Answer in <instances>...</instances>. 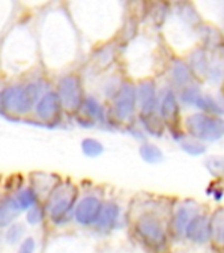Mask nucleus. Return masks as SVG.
<instances>
[{
  "mask_svg": "<svg viewBox=\"0 0 224 253\" xmlns=\"http://www.w3.org/2000/svg\"><path fill=\"white\" fill-rule=\"evenodd\" d=\"M138 227V233L144 239L146 244L150 247H160L165 243V233L161 229L160 224L154 223V220H141Z\"/></svg>",
  "mask_w": 224,
  "mask_h": 253,
  "instance_id": "39448f33",
  "label": "nucleus"
},
{
  "mask_svg": "<svg viewBox=\"0 0 224 253\" xmlns=\"http://www.w3.org/2000/svg\"><path fill=\"white\" fill-rule=\"evenodd\" d=\"M142 148H144L142 150H146V152H148V154H144V158H145V160H148V157H150L149 161H157L158 158L161 157V152H160L156 146L146 145L142 146Z\"/></svg>",
  "mask_w": 224,
  "mask_h": 253,
  "instance_id": "4468645a",
  "label": "nucleus"
},
{
  "mask_svg": "<svg viewBox=\"0 0 224 253\" xmlns=\"http://www.w3.org/2000/svg\"><path fill=\"white\" fill-rule=\"evenodd\" d=\"M77 193L69 185H61L51 193L47 203V209L50 211V216L54 223L59 224L66 220L67 213L73 209Z\"/></svg>",
  "mask_w": 224,
  "mask_h": 253,
  "instance_id": "f03ea898",
  "label": "nucleus"
},
{
  "mask_svg": "<svg viewBox=\"0 0 224 253\" xmlns=\"http://www.w3.org/2000/svg\"><path fill=\"white\" fill-rule=\"evenodd\" d=\"M43 210L39 209V207H33V209L29 210L27 213V220L28 223H31V224H37V223H40V221L43 220Z\"/></svg>",
  "mask_w": 224,
  "mask_h": 253,
  "instance_id": "f8f14e48",
  "label": "nucleus"
},
{
  "mask_svg": "<svg viewBox=\"0 0 224 253\" xmlns=\"http://www.w3.org/2000/svg\"><path fill=\"white\" fill-rule=\"evenodd\" d=\"M40 95V87L36 83L27 86H11L5 88L0 95V102L5 110L24 114L35 106Z\"/></svg>",
  "mask_w": 224,
  "mask_h": 253,
  "instance_id": "f257e3e1",
  "label": "nucleus"
},
{
  "mask_svg": "<svg viewBox=\"0 0 224 253\" xmlns=\"http://www.w3.org/2000/svg\"><path fill=\"white\" fill-rule=\"evenodd\" d=\"M59 107H61V99L58 94L49 92L44 95L37 103V115L44 120H50L58 114Z\"/></svg>",
  "mask_w": 224,
  "mask_h": 253,
  "instance_id": "0eeeda50",
  "label": "nucleus"
},
{
  "mask_svg": "<svg viewBox=\"0 0 224 253\" xmlns=\"http://www.w3.org/2000/svg\"><path fill=\"white\" fill-rule=\"evenodd\" d=\"M186 235L190 240L202 244L209 240L210 237H213V228H211V224H209L203 217H195L187 225Z\"/></svg>",
  "mask_w": 224,
  "mask_h": 253,
  "instance_id": "423d86ee",
  "label": "nucleus"
},
{
  "mask_svg": "<svg viewBox=\"0 0 224 253\" xmlns=\"http://www.w3.org/2000/svg\"><path fill=\"white\" fill-rule=\"evenodd\" d=\"M21 209L17 205L16 197H8L0 201V227H7L15 220Z\"/></svg>",
  "mask_w": 224,
  "mask_h": 253,
  "instance_id": "6e6552de",
  "label": "nucleus"
},
{
  "mask_svg": "<svg viewBox=\"0 0 224 253\" xmlns=\"http://www.w3.org/2000/svg\"><path fill=\"white\" fill-rule=\"evenodd\" d=\"M58 96L61 103L67 108H75L81 100V88L75 77H66L59 82Z\"/></svg>",
  "mask_w": 224,
  "mask_h": 253,
  "instance_id": "7ed1b4c3",
  "label": "nucleus"
},
{
  "mask_svg": "<svg viewBox=\"0 0 224 253\" xmlns=\"http://www.w3.org/2000/svg\"><path fill=\"white\" fill-rule=\"evenodd\" d=\"M35 248H36L35 240H33L32 237H28V239H25V240L21 243L17 253H35Z\"/></svg>",
  "mask_w": 224,
  "mask_h": 253,
  "instance_id": "ddd939ff",
  "label": "nucleus"
},
{
  "mask_svg": "<svg viewBox=\"0 0 224 253\" xmlns=\"http://www.w3.org/2000/svg\"><path fill=\"white\" fill-rule=\"evenodd\" d=\"M102 213L100 203L96 198H85L77 207L75 217L81 224H92L96 223Z\"/></svg>",
  "mask_w": 224,
  "mask_h": 253,
  "instance_id": "20e7f679",
  "label": "nucleus"
},
{
  "mask_svg": "<svg viewBox=\"0 0 224 253\" xmlns=\"http://www.w3.org/2000/svg\"><path fill=\"white\" fill-rule=\"evenodd\" d=\"M24 233V227L21 224H13L9 227V229L7 231V235H5V239L9 244H15L20 240V237L23 236Z\"/></svg>",
  "mask_w": 224,
  "mask_h": 253,
  "instance_id": "9b49d317",
  "label": "nucleus"
},
{
  "mask_svg": "<svg viewBox=\"0 0 224 253\" xmlns=\"http://www.w3.org/2000/svg\"><path fill=\"white\" fill-rule=\"evenodd\" d=\"M36 193L32 189H24L21 190L17 195H16V201H17V205L21 210L31 209L32 206L36 203Z\"/></svg>",
  "mask_w": 224,
  "mask_h": 253,
  "instance_id": "1a4fd4ad",
  "label": "nucleus"
},
{
  "mask_svg": "<svg viewBox=\"0 0 224 253\" xmlns=\"http://www.w3.org/2000/svg\"><path fill=\"white\" fill-rule=\"evenodd\" d=\"M82 148L85 154L90 156V157H95V156H99L102 153L103 146L102 144L96 140H92V138H87L82 142Z\"/></svg>",
  "mask_w": 224,
  "mask_h": 253,
  "instance_id": "9d476101",
  "label": "nucleus"
}]
</instances>
